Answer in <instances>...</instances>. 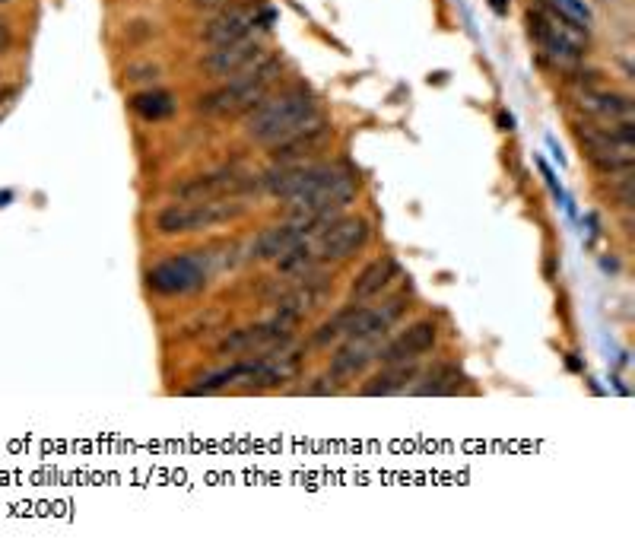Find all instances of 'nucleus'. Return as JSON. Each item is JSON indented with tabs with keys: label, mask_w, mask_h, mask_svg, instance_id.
<instances>
[{
	"label": "nucleus",
	"mask_w": 635,
	"mask_h": 556,
	"mask_svg": "<svg viewBox=\"0 0 635 556\" xmlns=\"http://www.w3.org/2000/svg\"><path fill=\"white\" fill-rule=\"evenodd\" d=\"M318 102L302 93V89H286L277 96H264L254 109L245 115V137L261 143V147H277V143L296 137L305 128L321 124Z\"/></svg>",
	"instance_id": "nucleus-1"
},
{
	"label": "nucleus",
	"mask_w": 635,
	"mask_h": 556,
	"mask_svg": "<svg viewBox=\"0 0 635 556\" xmlns=\"http://www.w3.org/2000/svg\"><path fill=\"white\" fill-rule=\"evenodd\" d=\"M248 204L242 197H204V201H172L156 213V236H194V232H210L229 226L245 217Z\"/></svg>",
	"instance_id": "nucleus-2"
},
{
	"label": "nucleus",
	"mask_w": 635,
	"mask_h": 556,
	"mask_svg": "<svg viewBox=\"0 0 635 556\" xmlns=\"http://www.w3.org/2000/svg\"><path fill=\"white\" fill-rule=\"evenodd\" d=\"M277 74H280V61L264 55L254 67L229 77V83H223L220 89H213V93L201 96V102H197V112L213 115V118L248 115L254 105L267 96V89L274 86Z\"/></svg>",
	"instance_id": "nucleus-3"
},
{
	"label": "nucleus",
	"mask_w": 635,
	"mask_h": 556,
	"mask_svg": "<svg viewBox=\"0 0 635 556\" xmlns=\"http://www.w3.org/2000/svg\"><path fill=\"white\" fill-rule=\"evenodd\" d=\"M407 306L404 296H394L388 299L385 306H350L340 309L331 321H324V325L315 331L312 344L315 347H331L340 344V340H350V337H385L391 331V325L397 318H401Z\"/></svg>",
	"instance_id": "nucleus-4"
},
{
	"label": "nucleus",
	"mask_w": 635,
	"mask_h": 556,
	"mask_svg": "<svg viewBox=\"0 0 635 556\" xmlns=\"http://www.w3.org/2000/svg\"><path fill=\"white\" fill-rule=\"evenodd\" d=\"M531 39L540 48V55L553 61L556 67H578L588 55V35L585 29L559 16L550 7H537L528 13Z\"/></svg>",
	"instance_id": "nucleus-5"
},
{
	"label": "nucleus",
	"mask_w": 635,
	"mask_h": 556,
	"mask_svg": "<svg viewBox=\"0 0 635 556\" xmlns=\"http://www.w3.org/2000/svg\"><path fill=\"white\" fill-rule=\"evenodd\" d=\"M575 137L591 159V166L601 169L604 175L629 172L635 166V124L585 121L575 128Z\"/></svg>",
	"instance_id": "nucleus-6"
},
{
	"label": "nucleus",
	"mask_w": 635,
	"mask_h": 556,
	"mask_svg": "<svg viewBox=\"0 0 635 556\" xmlns=\"http://www.w3.org/2000/svg\"><path fill=\"white\" fill-rule=\"evenodd\" d=\"M293 328L296 321H289L283 315H274L267 321H258V325H245L229 331L220 344H216V353L220 356H264L274 353L280 347H286L293 340Z\"/></svg>",
	"instance_id": "nucleus-7"
},
{
	"label": "nucleus",
	"mask_w": 635,
	"mask_h": 556,
	"mask_svg": "<svg viewBox=\"0 0 635 556\" xmlns=\"http://www.w3.org/2000/svg\"><path fill=\"white\" fill-rule=\"evenodd\" d=\"M210 280L207 264L197 258V255H175L153 264L147 271V286L159 296H194L201 293Z\"/></svg>",
	"instance_id": "nucleus-8"
},
{
	"label": "nucleus",
	"mask_w": 635,
	"mask_h": 556,
	"mask_svg": "<svg viewBox=\"0 0 635 556\" xmlns=\"http://www.w3.org/2000/svg\"><path fill=\"white\" fill-rule=\"evenodd\" d=\"M369 220L362 217H337L324 226L318 236L308 242L312 245V258L318 264H331V261H347L356 251L366 248L369 242Z\"/></svg>",
	"instance_id": "nucleus-9"
},
{
	"label": "nucleus",
	"mask_w": 635,
	"mask_h": 556,
	"mask_svg": "<svg viewBox=\"0 0 635 556\" xmlns=\"http://www.w3.org/2000/svg\"><path fill=\"white\" fill-rule=\"evenodd\" d=\"M270 20H274V10L264 4H229L220 10V16H213L207 23L204 42L210 48L242 42L248 35H254V29H264Z\"/></svg>",
	"instance_id": "nucleus-10"
},
{
	"label": "nucleus",
	"mask_w": 635,
	"mask_h": 556,
	"mask_svg": "<svg viewBox=\"0 0 635 556\" xmlns=\"http://www.w3.org/2000/svg\"><path fill=\"white\" fill-rule=\"evenodd\" d=\"M324 226H328V223L312 220V217H299V213H296L293 220L261 229L258 236H254V242H251V258L254 261H280L293 248L312 242Z\"/></svg>",
	"instance_id": "nucleus-11"
},
{
	"label": "nucleus",
	"mask_w": 635,
	"mask_h": 556,
	"mask_svg": "<svg viewBox=\"0 0 635 556\" xmlns=\"http://www.w3.org/2000/svg\"><path fill=\"white\" fill-rule=\"evenodd\" d=\"M261 188V175H248L242 169H216L207 175H194L175 188L178 201H204V197H242Z\"/></svg>",
	"instance_id": "nucleus-12"
},
{
	"label": "nucleus",
	"mask_w": 635,
	"mask_h": 556,
	"mask_svg": "<svg viewBox=\"0 0 635 556\" xmlns=\"http://www.w3.org/2000/svg\"><path fill=\"white\" fill-rule=\"evenodd\" d=\"M435 340H439V328H435V321L420 318V321H413V325H407L394 340L381 344L378 360L385 366H410L416 360H423V356L435 347Z\"/></svg>",
	"instance_id": "nucleus-13"
},
{
	"label": "nucleus",
	"mask_w": 635,
	"mask_h": 556,
	"mask_svg": "<svg viewBox=\"0 0 635 556\" xmlns=\"http://www.w3.org/2000/svg\"><path fill=\"white\" fill-rule=\"evenodd\" d=\"M381 344H385V337H350V340H340L337 353L331 356L328 372L340 382L356 379V375H362L378 360Z\"/></svg>",
	"instance_id": "nucleus-14"
},
{
	"label": "nucleus",
	"mask_w": 635,
	"mask_h": 556,
	"mask_svg": "<svg viewBox=\"0 0 635 556\" xmlns=\"http://www.w3.org/2000/svg\"><path fill=\"white\" fill-rule=\"evenodd\" d=\"M264 55H267L264 45L254 39V35H248V39H242V42L213 48L210 55L204 58V70H207L210 77H226L229 80L235 74H242V70L254 67Z\"/></svg>",
	"instance_id": "nucleus-15"
},
{
	"label": "nucleus",
	"mask_w": 635,
	"mask_h": 556,
	"mask_svg": "<svg viewBox=\"0 0 635 556\" xmlns=\"http://www.w3.org/2000/svg\"><path fill=\"white\" fill-rule=\"evenodd\" d=\"M578 112L597 124H635L629 96L607 93V89H588V93L578 96Z\"/></svg>",
	"instance_id": "nucleus-16"
},
{
	"label": "nucleus",
	"mask_w": 635,
	"mask_h": 556,
	"mask_svg": "<svg viewBox=\"0 0 635 556\" xmlns=\"http://www.w3.org/2000/svg\"><path fill=\"white\" fill-rule=\"evenodd\" d=\"M401 277V264L394 258H378L372 264H366L356 274V280L350 283V302L353 306H366V302L378 299L381 293H388V286Z\"/></svg>",
	"instance_id": "nucleus-17"
},
{
	"label": "nucleus",
	"mask_w": 635,
	"mask_h": 556,
	"mask_svg": "<svg viewBox=\"0 0 635 556\" xmlns=\"http://www.w3.org/2000/svg\"><path fill=\"white\" fill-rule=\"evenodd\" d=\"M328 140H331V128H328V121H321V124H315V128H305L296 137H289V140L277 143V147H270L274 150L270 156H274L277 166H296V163H305L308 156H315Z\"/></svg>",
	"instance_id": "nucleus-18"
},
{
	"label": "nucleus",
	"mask_w": 635,
	"mask_h": 556,
	"mask_svg": "<svg viewBox=\"0 0 635 556\" xmlns=\"http://www.w3.org/2000/svg\"><path fill=\"white\" fill-rule=\"evenodd\" d=\"M416 382V363L410 366H385L378 375L359 388V394H366V398H378V394H404L410 391Z\"/></svg>",
	"instance_id": "nucleus-19"
},
{
	"label": "nucleus",
	"mask_w": 635,
	"mask_h": 556,
	"mask_svg": "<svg viewBox=\"0 0 635 556\" xmlns=\"http://www.w3.org/2000/svg\"><path fill=\"white\" fill-rule=\"evenodd\" d=\"M131 109L143 118V121H166L175 115L178 102L169 89H143V93L131 96Z\"/></svg>",
	"instance_id": "nucleus-20"
},
{
	"label": "nucleus",
	"mask_w": 635,
	"mask_h": 556,
	"mask_svg": "<svg viewBox=\"0 0 635 556\" xmlns=\"http://www.w3.org/2000/svg\"><path fill=\"white\" fill-rule=\"evenodd\" d=\"M461 382H464V379H461L458 369L442 366V369L429 372L420 385H413L410 394H458V391H461Z\"/></svg>",
	"instance_id": "nucleus-21"
},
{
	"label": "nucleus",
	"mask_w": 635,
	"mask_h": 556,
	"mask_svg": "<svg viewBox=\"0 0 635 556\" xmlns=\"http://www.w3.org/2000/svg\"><path fill=\"white\" fill-rule=\"evenodd\" d=\"M547 4H550V10H556L559 16H566V20H572V23H578L582 29L591 23V10H588L585 0H547Z\"/></svg>",
	"instance_id": "nucleus-22"
},
{
	"label": "nucleus",
	"mask_w": 635,
	"mask_h": 556,
	"mask_svg": "<svg viewBox=\"0 0 635 556\" xmlns=\"http://www.w3.org/2000/svg\"><path fill=\"white\" fill-rule=\"evenodd\" d=\"M10 45H13V29H10V23H7V20H0V58L7 55Z\"/></svg>",
	"instance_id": "nucleus-23"
},
{
	"label": "nucleus",
	"mask_w": 635,
	"mask_h": 556,
	"mask_svg": "<svg viewBox=\"0 0 635 556\" xmlns=\"http://www.w3.org/2000/svg\"><path fill=\"white\" fill-rule=\"evenodd\" d=\"M229 4H235V0H194L197 10H223Z\"/></svg>",
	"instance_id": "nucleus-24"
},
{
	"label": "nucleus",
	"mask_w": 635,
	"mask_h": 556,
	"mask_svg": "<svg viewBox=\"0 0 635 556\" xmlns=\"http://www.w3.org/2000/svg\"><path fill=\"white\" fill-rule=\"evenodd\" d=\"M4 96H7V86H4V83H0V99H4Z\"/></svg>",
	"instance_id": "nucleus-25"
},
{
	"label": "nucleus",
	"mask_w": 635,
	"mask_h": 556,
	"mask_svg": "<svg viewBox=\"0 0 635 556\" xmlns=\"http://www.w3.org/2000/svg\"><path fill=\"white\" fill-rule=\"evenodd\" d=\"M0 4H10V0H0Z\"/></svg>",
	"instance_id": "nucleus-26"
}]
</instances>
